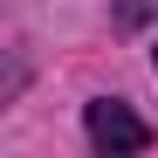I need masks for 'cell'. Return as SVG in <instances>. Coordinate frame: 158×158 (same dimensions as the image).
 I'll return each instance as SVG.
<instances>
[{"mask_svg": "<svg viewBox=\"0 0 158 158\" xmlns=\"http://www.w3.org/2000/svg\"><path fill=\"white\" fill-rule=\"evenodd\" d=\"M83 131H89V144L110 151V158H138V151H151V124L131 110V103H117V96H96L89 110H83Z\"/></svg>", "mask_w": 158, "mask_h": 158, "instance_id": "cell-1", "label": "cell"}, {"mask_svg": "<svg viewBox=\"0 0 158 158\" xmlns=\"http://www.w3.org/2000/svg\"><path fill=\"white\" fill-rule=\"evenodd\" d=\"M151 62H158V48H151Z\"/></svg>", "mask_w": 158, "mask_h": 158, "instance_id": "cell-2", "label": "cell"}]
</instances>
